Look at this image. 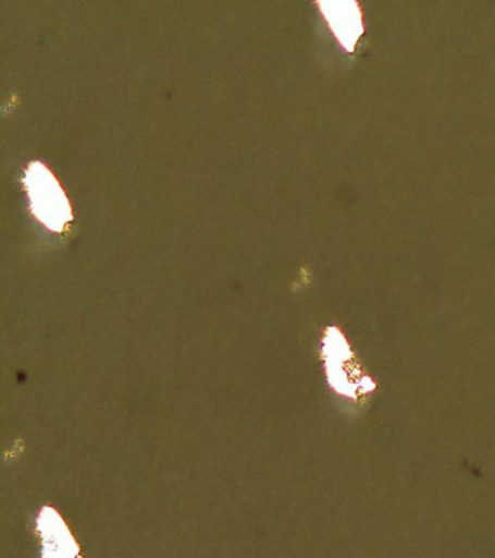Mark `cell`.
<instances>
[{
	"label": "cell",
	"instance_id": "1",
	"mask_svg": "<svg viewBox=\"0 0 495 558\" xmlns=\"http://www.w3.org/2000/svg\"><path fill=\"white\" fill-rule=\"evenodd\" d=\"M23 182L34 217L54 233H63L73 220V211L54 173L41 161H32L25 169Z\"/></svg>",
	"mask_w": 495,
	"mask_h": 558
},
{
	"label": "cell",
	"instance_id": "2",
	"mask_svg": "<svg viewBox=\"0 0 495 558\" xmlns=\"http://www.w3.org/2000/svg\"><path fill=\"white\" fill-rule=\"evenodd\" d=\"M319 7L342 47L346 51H355L364 33L363 15L359 4L337 0V2H319Z\"/></svg>",
	"mask_w": 495,
	"mask_h": 558
}]
</instances>
